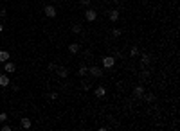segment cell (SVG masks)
<instances>
[{"label":"cell","instance_id":"obj_1","mask_svg":"<svg viewBox=\"0 0 180 131\" xmlns=\"http://www.w3.org/2000/svg\"><path fill=\"white\" fill-rule=\"evenodd\" d=\"M43 13H45V14H47L49 18H54V16L58 14V11H56V7H54V5H50V4L43 7Z\"/></svg>","mask_w":180,"mask_h":131},{"label":"cell","instance_id":"obj_2","mask_svg":"<svg viewBox=\"0 0 180 131\" xmlns=\"http://www.w3.org/2000/svg\"><path fill=\"white\" fill-rule=\"evenodd\" d=\"M85 20H87V22H96V20H97V13H96L94 9H87V11H85Z\"/></svg>","mask_w":180,"mask_h":131},{"label":"cell","instance_id":"obj_3","mask_svg":"<svg viewBox=\"0 0 180 131\" xmlns=\"http://www.w3.org/2000/svg\"><path fill=\"white\" fill-rule=\"evenodd\" d=\"M88 74L92 77H103V68L101 67H90L88 68Z\"/></svg>","mask_w":180,"mask_h":131},{"label":"cell","instance_id":"obj_4","mask_svg":"<svg viewBox=\"0 0 180 131\" xmlns=\"http://www.w3.org/2000/svg\"><path fill=\"white\" fill-rule=\"evenodd\" d=\"M114 65H115V59H114L112 56L103 58V67H105V68H114Z\"/></svg>","mask_w":180,"mask_h":131},{"label":"cell","instance_id":"obj_5","mask_svg":"<svg viewBox=\"0 0 180 131\" xmlns=\"http://www.w3.org/2000/svg\"><path fill=\"white\" fill-rule=\"evenodd\" d=\"M54 72H58V76H59V77H63V79L69 76V68H67V67H59V65H58Z\"/></svg>","mask_w":180,"mask_h":131},{"label":"cell","instance_id":"obj_6","mask_svg":"<svg viewBox=\"0 0 180 131\" xmlns=\"http://www.w3.org/2000/svg\"><path fill=\"white\" fill-rule=\"evenodd\" d=\"M4 70H5V74H11V72H14L16 70V65L14 63H11L9 59L5 61V65H4Z\"/></svg>","mask_w":180,"mask_h":131},{"label":"cell","instance_id":"obj_7","mask_svg":"<svg viewBox=\"0 0 180 131\" xmlns=\"http://www.w3.org/2000/svg\"><path fill=\"white\" fill-rule=\"evenodd\" d=\"M108 18H110V22H117V20H119V11H117V9H112V11L108 13Z\"/></svg>","mask_w":180,"mask_h":131},{"label":"cell","instance_id":"obj_8","mask_svg":"<svg viewBox=\"0 0 180 131\" xmlns=\"http://www.w3.org/2000/svg\"><path fill=\"white\" fill-rule=\"evenodd\" d=\"M79 49H81L79 43H70V45H69V52H70V54H78Z\"/></svg>","mask_w":180,"mask_h":131},{"label":"cell","instance_id":"obj_9","mask_svg":"<svg viewBox=\"0 0 180 131\" xmlns=\"http://www.w3.org/2000/svg\"><path fill=\"white\" fill-rule=\"evenodd\" d=\"M20 126H22L23 130H29V128L32 126V122H31V119H27V117H23V119L20 121Z\"/></svg>","mask_w":180,"mask_h":131},{"label":"cell","instance_id":"obj_10","mask_svg":"<svg viewBox=\"0 0 180 131\" xmlns=\"http://www.w3.org/2000/svg\"><path fill=\"white\" fill-rule=\"evenodd\" d=\"M133 95H135V97H142V95H144V88H142V86H135V88H133Z\"/></svg>","mask_w":180,"mask_h":131},{"label":"cell","instance_id":"obj_11","mask_svg":"<svg viewBox=\"0 0 180 131\" xmlns=\"http://www.w3.org/2000/svg\"><path fill=\"white\" fill-rule=\"evenodd\" d=\"M96 95H97L99 99H101V97H105V95H106V90H105V86H97V88H96Z\"/></svg>","mask_w":180,"mask_h":131},{"label":"cell","instance_id":"obj_12","mask_svg":"<svg viewBox=\"0 0 180 131\" xmlns=\"http://www.w3.org/2000/svg\"><path fill=\"white\" fill-rule=\"evenodd\" d=\"M9 85V77L7 74H0V86H7Z\"/></svg>","mask_w":180,"mask_h":131},{"label":"cell","instance_id":"obj_13","mask_svg":"<svg viewBox=\"0 0 180 131\" xmlns=\"http://www.w3.org/2000/svg\"><path fill=\"white\" fill-rule=\"evenodd\" d=\"M70 31H72L74 34H81V31H83V27H81L79 23H74V25L70 27Z\"/></svg>","mask_w":180,"mask_h":131},{"label":"cell","instance_id":"obj_14","mask_svg":"<svg viewBox=\"0 0 180 131\" xmlns=\"http://www.w3.org/2000/svg\"><path fill=\"white\" fill-rule=\"evenodd\" d=\"M7 59H9V52H7V50H0V61L5 63Z\"/></svg>","mask_w":180,"mask_h":131},{"label":"cell","instance_id":"obj_15","mask_svg":"<svg viewBox=\"0 0 180 131\" xmlns=\"http://www.w3.org/2000/svg\"><path fill=\"white\" fill-rule=\"evenodd\" d=\"M78 74H79V76H81V77H85V76H87V74H88V67H85V65H83V67H81V68H79V70H78Z\"/></svg>","mask_w":180,"mask_h":131},{"label":"cell","instance_id":"obj_16","mask_svg":"<svg viewBox=\"0 0 180 131\" xmlns=\"http://www.w3.org/2000/svg\"><path fill=\"white\" fill-rule=\"evenodd\" d=\"M142 97H144L148 103H153V101H155V94H146V92H144V95H142Z\"/></svg>","mask_w":180,"mask_h":131},{"label":"cell","instance_id":"obj_17","mask_svg":"<svg viewBox=\"0 0 180 131\" xmlns=\"http://www.w3.org/2000/svg\"><path fill=\"white\" fill-rule=\"evenodd\" d=\"M141 61H142V67H146V65H150V56H148V54H142V58H141Z\"/></svg>","mask_w":180,"mask_h":131},{"label":"cell","instance_id":"obj_18","mask_svg":"<svg viewBox=\"0 0 180 131\" xmlns=\"http://www.w3.org/2000/svg\"><path fill=\"white\" fill-rule=\"evenodd\" d=\"M137 54H139V47H137V45H133V47L130 49V56H137Z\"/></svg>","mask_w":180,"mask_h":131},{"label":"cell","instance_id":"obj_19","mask_svg":"<svg viewBox=\"0 0 180 131\" xmlns=\"http://www.w3.org/2000/svg\"><path fill=\"white\" fill-rule=\"evenodd\" d=\"M112 36H114V38H119V36H121V29H112Z\"/></svg>","mask_w":180,"mask_h":131},{"label":"cell","instance_id":"obj_20","mask_svg":"<svg viewBox=\"0 0 180 131\" xmlns=\"http://www.w3.org/2000/svg\"><path fill=\"white\" fill-rule=\"evenodd\" d=\"M81 85H83V90H90V83L88 81H83Z\"/></svg>","mask_w":180,"mask_h":131},{"label":"cell","instance_id":"obj_21","mask_svg":"<svg viewBox=\"0 0 180 131\" xmlns=\"http://www.w3.org/2000/svg\"><path fill=\"white\" fill-rule=\"evenodd\" d=\"M5 121H7V115H5V113H0V124L5 122Z\"/></svg>","mask_w":180,"mask_h":131},{"label":"cell","instance_id":"obj_22","mask_svg":"<svg viewBox=\"0 0 180 131\" xmlns=\"http://www.w3.org/2000/svg\"><path fill=\"white\" fill-rule=\"evenodd\" d=\"M13 130V128H11V126H7V124H4V126H2V131H11Z\"/></svg>","mask_w":180,"mask_h":131},{"label":"cell","instance_id":"obj_23","mask_svg":"<svg viewBox=\"0 0 180 131\" xmlns=\"http://www.w3.org/2000/svg\"><path fill=\"white\" fill-rule=\"evenodd\" d=\"M56 67H58V65H56V63H50V65H49V67H47V68H49V70H56Z\"/></svg>","mask_w":180,"mask_h":131},{"label":"cell","instance_id":"obj_24","mask_svg":"<svg viewBox=\"0 0 180 131\" xmlns=\"http://www.w3.org/2000/svg\"><path fill=\"white\" fill-rule=\"evenodd\" d=\"M49 97H50V99H52V101H56V99H58V94H56V92H52V94H50V95H49Z\"/></svg>","mask_w":180,"mask_h":131},{"label":"cell","instance_id":"obj_25","mask_svg":"<svg viewBox=\"0 0 180 131\" xmlns=\"http://www.w3.org/2000/svg\"><path fill=\"white\" fill-rule=\"evenodd\" d=\"M5 14H7V11H5V9H0V16H2V18H4V16H5Z\"/></svg>","mask_w":180,"mask_h":131},{"label":"cell","instance_id":"obj_26","mask_svg":"<svg viewBox=\"0 0 180 131\" xmlns=\"http://www.w3.org/2000/svg\"><path fill=\"white\" fill-rule=\"evenodd\" d=\"M81 5H90V0H81Z\"/></svg>","mask_w":180,"mask_h":131},{"label":"cell","instance_id":"obj_27","mask_svg":"<svg viewBox=\"0 0 180 131\" xmlns=\"http://www.w3.org/2000/svg\"><path fill=\"white\" fill-rule=\"evenodd\" d=\"M2 31H4V25H2V23H0V32H2Z\"/></svg>","mask_w":180,"mask_h":131}]
</instances>
